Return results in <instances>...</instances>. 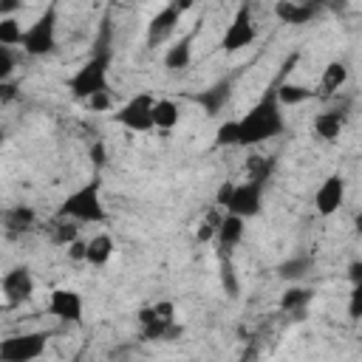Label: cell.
Returning <instances> with one entry per match:
<instances>
[{
	"label": "cell",
	"instance_id": "obj_6",
	"mask_svg": "<svg viewBox=\"0 0 362 362\" xmlns=\"http://www.w3.org/2000/svg\"><path fill=\"white\" fill-rule=\"evenodd\" d=\"M255 40H257V28L252 23V8H249V3H240L238 11H235V17H232V23L226 25V31L221 37V51H226V54L243 51Z\"/></svg>",
	"mask_w": 362,
	"mask_h": 362
},
{
	"label": "cell",
	"instance_id": "obj_28",
	"mask_svg": "<svg viewBox=\"0 0 362 362\" xmlns=\"http://www.w3.org/2000/svg\"><path fill=\"white\" fill-rule=\"evenodd\" d=\"M272 170H274V158L272 156H249L246 158V175L255 178V181H263L266 184V178L272 175Z\"/></svg>",
	"mask_w": 362,
	"mask_h": 362
},
{
	"label": "cell",
	"instance_id": "obj_35",
	"mask_svg": "<svg viewBox=\"0 0 362 362\" xmlns=\"http://www.w3.org/2000/svg\"><path fill=\"white\" fill-rule=\"evenodd\" d=\"M85 102H88V107H90V110L102 113V110H107V107H110V90H99V93L88 96Z\"/></svg>",
	"mask_w": 362,
	"mask_h": 362
},
{
	"label": "cell",
	"instance_id": "obj_40",
	"mask_svg": "<svg viewBox=\"0 0 362 362\" xmlns=\"http://www.w3.org/2000/svg\"><path fill=\"white\" fill-rule=\"evenodd\" d=\"M348 280H351V286H354V283H362V260H351V266H348Z\"/></svg>",
	"mask_w": 362,
	"mask_h": 362
},
{
	"label": "cell",
	"instance_id": "obj_31",
	"mask_svg": "<svg viewBox=\"0 0 362 362\" xmlns=\"http://www.w3.org/2000/svg\"><path fill=\"white\" fill-rule=\"evenodd\" d=\"M215 144H218V147L238 144V122H235V119H229V122H223V124L218 127V133H215Z\"/></svg>",
	"mask_w": 362,
	"mask_h": 362
},
{
	"label": "cell",
	"instance_id": "obj_30",
	"mask_svg": "<svg viewBox=\"0 0 362 362\" xmlns=\"http://www.w3.org/2000/svg\"><path fill=\"white\" fill-rule=\"evenodd\" d=\"M221 286H223V291H226L229 297H238V291H240V286H238V274H235V266H232L229 255L221 257Z\"/></svg>",
	"mask_w": 362,
	"mask_h": 362
},
{
	"label": "cell",
	"instance_id": "obj_36",
	"mask_svg": "<svg viewBox=\"0 0 362 362\" xmlns=\"http://www.w3.org/2000/svg\"><path fill=\"white\" fill-rule=\"evenodd\" d=\"M232 189H235V181H223V184L218 187V192H215V206L226 209V204H229V198H232Z\"/></svg>",
	"mask_w": 362,
	"mask_h": 362
},
{
	"label": "cell",
	"instance_id": "obj_37",
	"mask_svg": "<svg viewBox=\"0 0 362 362\" xmlns=\"http://www.w3.org/2000/svg\"><path fill=\"white\" fill-rule=\"evenodd\" d=\"M90 161H93V167H96V170H99V167H105L107 153H105V144H102V141H96V144L90 147Z\"/></svg>",
	"mask_w": 362,
	"mask_h": 362
},
{
	"label": "cell",
	"instance_id": "obj_24",
	"mask_svg": "<svg viewBox=\"0 0 362 362\" xmlns=\"http://www.w3.org/2000/svg\"><path fill=\"white\" fill-rule=\"evenodd\" d=\"M274 93H277V102H280V107H288V105H303V102L314 99V90H311V88H305V85H297V82H283V79L277 82Z\"/></svg>",
	"mask_w": 362,
	"mask_h": 362
},
{
	"label": "cell",
	"instance_id": "obj_7",
	"mask_svg": "<svg viewBox=\"0 0 362 362\" xmlns=\"http://www.w3.org/2000/svg\"><path fill=\"white\" fill-rule=\"evenodd\" d=\"M153 102L156 99L150 93H136L113 113V122L133 133H147V130H153Z\"/></svg>",
	"mask_w": 362,
	"mask_h": 362
},
{
	"label": "cell",
	"instance_id": "obj_9",
	"mask_svg": "<svg viewBox=\"0 0 362 362\" xmlns=\"http://www.w3.org/2000/svg\"><path fill=\"white\" fill-rule=\"evenodd\" d=\"M34 288H37V283H34V274H31L28 266H11V269L0 277V294H3V300H6L8 305H23V303H28V300L34 297Z\"/></svg>",
	"mask_w": 362,
	"mask_h": 362
},
{
	"label": "cell",
	"instance_id": "obj_22",
	"mask_svg": "<svg viewBox=\"0 0 362 362\" xmlns=\"http://www.w3.org/2000/svg\"><path fill=\"white\" fill-rule=\"evenodd\" d=\"M189 62H192V34L181 37V42L170 45L164 54V68H170V71H184V68H189Z\"/></svg>",
	"mask_w": 362,
	"mask_h": 362
},
{
	"label": "cell",
	"instance_id": "obj_3",
	"mask_svg": "<svg viewBox=\"0 0 362 362\" xmlns=\"http://www.w3.org/2000/svg\"><path fill=\"white\" fill-rule=\"evenodd\" d=\"M57 218H71L76 223H102L107 218L102 204V178L93 175L74 192H68L57 209Z\"/></svg>",
	"mask_w": 362,
	"mask_h": 362
},
{
	"label": "cell",
	"instance_id": "obj_26",
	"mask_svg": "<svg viewBox=\"0 0 362 362\" xmlns=\"http://www.w3.org/2000/svg\"><path fill=\"white\" fill-rule=\"evenodd\" d=\"M218 223H221V206L209 209V212L201 218V223L195 226V240H198V243H209V240H215Z\"/></svg>",
	"mask_w": 362,
	"mask_h": 362
},
{
	"label": "cell",
	"instance_id": "obj_19",
	"mask_svg": "<svg viewBox=\"0 0 362 362\" xmlns=\"http://www.w3.org/2000/svg\"><path fill=\"white\" fill-rule=\"evenodd\" d=\"M311 297H314V291L311 288H305V286H288L283 294H280V311H286V314H294V320H303V314H305V305L311 303Z\"/></svg>",
	"mask_w": 362,
	"mask_h": 362
},
{
	"label": "cell",
	"instance_id": "obj_15",
	"mask_svg": "<svg viewBox=\"0 0 362 362\" xmlns=\"http://www.w3.org/2000/svg\"><path fill=\"white\" fill-rule=\"evenodd\" d=\"M317 6L305 3V0H277L274 3V17L286 25H305L317 17Z\"/></svg>",
	"mask_w": 362,
	"mask_h": 362
},
{
	"label": "cell",
	"instance_id": "obj_8",
	"mask_svg": "<svg viewBox=\"0 0 362 362\" xmlns=\"http://www.w3.org/2000/svg\"><path fill=\"white\" fill-rule=\"evenodd\" d=\"M263 181H255V178H246L243 184H235V189H232V198H229V204H226V209L223 212H235V215H240V218H255V215H260V209H263Z\"/></svg>",
	"mask_w": 362,
	"mask_h": 362
},
{
	"label": "cell",
	"instance_id": "obj_21",
	"mask_svg": "<svg viewBox=\"0 0 362 362\" xmlns=\"http://www.w3.org/2000/svg\"><path fill=\"white\" fill-rule=\"evenodd\" d=\"M110 257H113V238L107 232H99L90 240H85V263H90V266H107Z\"/></svg>",
	"mask_w": 362,
	"mask_h": 362
},
{
	"label": "cell",
	"instance_id": "obj_42",
	"mask_svg": "<svg viewBox=\"0 0 362 362\" xmlns=\"http://www.w3.org/2000/svg\"><path fill=\"white\" fill-rule=\"evenodd\" d=\"M3 144H6V130L0 127V147H3Z\"/></svg>",
	"mask_w": 362,
	"mask_h": 362
},
{
	"label": "cell",
	"instance_id": "obj_11",
	"mask_svg": "<svg viewBox=\"0 0 362 362\" xmlns=\"http://www.w3.org/2000/svg\"><path fill=\"white\" fill-rule=\"evenodd\" d=\"M48 314L62 322H82V314H85L82 294L74 288H54L48 297Z\"/></svg>",
	"mask_w": 362,
	"mask_h": 362
},
{
	"label": "cell",
	"instance_id": "obj_16",
	"mask_svg": "<svg viewBox=\"0 0 362 362\" xmlns=\"http://www.w3.org/2000/svg\"><path fill=\"white\" fill-rule=\"evenodd\" d=\"M345 82H348V65L339 62V59H334V62H328V65L322 68V76H320V85H317L314 96L322 99V102H328V99H334V96L339 93V88H342Z\"/></svg>",
	"mask_w": 362,
	"mask_h": 362
},
{
	"label": "cell",
	"instance_id": "obj_10",
	"mask_svg": "<svg viewBox=\"0 0 362 362\" xmlns=\"http://www.w3.org/2000/svg\"><path fill=\"white\" fill-rule=\"evenodd\" d=\"M345 204V178L339 173H331L314 192V209L322 218H331Z\"/></svg>",
	"mask_w": 362,
	"mask_h": 362
},
{
	"label": "cell",
	"instance_id": "obj_23",
	"mask_svg": "<svg viewBox=\"0 0 362 362\" xmlns=\"http://www.w3.org/2000/svg\"><path fill=\"white\" fill-rule=\"evenodd\" d=\"M181 119V110L173 99H156L153 102V127L156 130H173Z\"/></svg>",
	"mask_w": 362,
	"mask_h": 362
},
{
	"label": "cell",
	"instance_id": "obj_33",
	"mask_svg": "<svg viewBox=\"0 0 362 362\" xmlns=\"http://www.w3.org/2000/svg\"><path fill=\"white\" fill-rule=\"evenodd\" d=\"M348 317L356 322L362 317V283L351 286V300H348Z\"/></svg>",
	"mask_w": 362,
	"mask_h": 362
},
{
	"label": "cell",
	"instance_id": "obj_27",
	"mask_svg": "<svg viewBox=\"0 0 362 362\" xmlns=\"http://www.w3.org/2000/svg\"><path fill=\"white\" fill-rule=\"evenodd\" d=\"M76 238H79L76 221H71V218H57V223L51 226V240H54L57 246H68V243L76 240Z\"/></svg>",
	"mask_w": 362,
	"mask_h": 362
},
{
	"label": "cell",
	"instance_id": "obj_25",
	"mask_svg": "<svg viewBox=\"0 0 362 362\" xmlns=\"http://www.w3.org/2000/svg\"><path fill=\"white\" fill-rule=\"evenodd\" d=\"M311 266H314V260L308 255H294V257H288V260H283L277 266V277H283L288 283H297L311 272Z\"/></svg>",
	"mask_w": 362,
	"mask_h": 362
},
{
	"label": "cell",
	"instance_id": "obj_14",
	"mask_svg": "<svg viewBox=\"0 0 362 362\" xmlns=\"http://www.w3.org/2000/svg\"><path fill=\"white\" fill-rule=\"evenodd\" d=\"M178 23H181V11L170 3V6H164L158 14H153V20L147 23V45L150 48H156L158 42H164L175 28H178Z\"/></svg>",
	"mask_w": 362,
	"mask_h": 362
},
{
	"label": "cell",
	"instance_id": "obj_38",
	"mask_svg": "<svg viewBox=\"0 0 362 362\" xmlns=\"http://www.w3.org/2000/svg\"><path fill=\"white\" fill-rule=\"evenodd\" d=\"M65 252H68V257L71 260H85V240H71L68 246H65Z\"/></svg>",
	"mask_w": 362,
	"mask_h": 362
},
{
	"label": "cell",
	"instance_id": "obj_41",
	"mask_svg": "<svg viewBox=\"0 0 362 362\" xmlns=\"http://www.w3.org/2000/svg\"><path fill=\"white\" fill-rule=\"evenodd\" d=\"M192 3H195V0H173V6H175L181 14H184V11H189V8H192Z\"/></svg>",
	"mask_w": 362,
	"mask_h": 362
},
{
	"label": "cell",
	"instance_id": "obj_32",
	"mask_svg": "<svg viewBox=\"0 0 362 362\" xmlns=\"http://www.w3.org/2000/svg\"><path fill=\"white\" fill-rule=\"evenodd\" d=\"M17 68V54L11 45H0V79H8Z\"/></svg>",
	"mask_w": 362,
	"mask_h": 362
},
{
	"label": "cell",
	"instance_id": "obj_29",
	"mask_svg": "<svg viewBox=\"0 0 362 362\" xmlns=\"http://www.w3.org/2000/svg\"><path fill=\"white\" fill-rule=\"evenodd\" d=\"M23 28L17 17H0V45H20Z\"/></svg>",
	"mask_w": 362,
	"mask_h": 362
},
{
	"label": "cell",
	"instance_id": "obj_13",
	"mask_svg": "<svg viewBox=\"0 0 362 362\" xmlns=\"http://www.w3.org/2000/svg\"><path fill=\"white\" fill-rule=\"evenodd\" d=\"M246 235V218L235 215V212H223L221 215V223H218V232H215V240H218V249H221V257H226Z\"/></svg>",
	"mask_w": 362,
	"mask_h": 362
},
{
	"label": "cell",
	"instance_id": "obj_20",
	"mask_svg": "<svg viewBox=\"0 0 362 362\" xmlns=\"http://www.w3.org/2000/svg\"><path fill=\"white\" fill-rule=\"evenodd\" d=\"M342 127H345V113H339V110H322L314 116V133L322 141H337Z\"/></svg>",
	"mask_w": 362,
	"mask_h": 362
},
{
	"label": "cell",
	"instance_id": "obj_17",
	"mask_svg": "<svg viewBox=\"0 0 362 362\" xmlns=\"http://www.w3.org/2000/svg\"><path fill=\"white\" fill-rule=\"evenodd\" d=\"M229 96H232V79H218L212 88H206L204 93H198L195 102L204 107L206 116H218V113L226 107Z\"/></svg>",
	"mask_w": 362,
	"mask_h": 362
},
{
	"label": "cell",
	"instance_id": "obj_2",
	"mask_svg": "<svg viewBox=\"0 0 362 362\" xmlns=\"http://www.w3.org/2000/svg\"><path fill=\"white\" fill-rule=\"evenodd\" d=\"M110 59H113V48L107 42V23L102 25V37L96 42V51L76 68V74L68 79V90L74 99H88L99 90H110L107 85V71H110Z\"/></svg>",
	"mask_w": 362,
	"mask_h": 362
},
{
	"label": "cell",
	"instance_id": "obj_4",
	"mask_svg": "<svg viewBox=\"0 0 362 362\" xmlns=\"http://www.w3.org/2000/svg\"><path fill=\"white\" fill-rule=\"evenodd\" d=\"M57 23H59V17H57V0H51L48 6H45V11L23 31V51L28 54V57H45V54H51L54 48H57Z\"/></svg>",
	"mask_w": 362,
	"mask_h": 362
},
{
	"label": "cell",
	"instance_id": "obj_1",
	"mask_svg": "<svg viewBox=\"0 0 362 362\" xmlns=\"http://www.w3.org/2000/svg\"><path fill=\"white\" fill-rule=\"evenodd\" d=\"M277 82L266 88V93L249 107V113L235 119L238 122V144L240 147H255V144H263V141H269V139L283 133L286 122H283V107H280L277 93H274Z\"/></svg>",
	"mask_w": 362,
	"mask_h": 362
},
{
	"label": "cell",
	"instance_id": "obj_18",
	"mask_svg": "<svg viewBox=\"0 0 362 362\" xmlns=\"http://www.w3.org/2000/svg\"><path fill=\"white\" fill-rule=\"evenodd\" d=\"M0 221H3V229H6V235L17 238V235H25V232H31V229H34L37 212H34L31 206H25V204H17V206L6 209V212L0 215Z\"/></svg>",
	"mask_w": 362,
	"mask_h": 362
},
{
	"label": "cell",
	"instance_id": "obj_39",
	"mask_svg": "<svg viewBox=\"0 0 362 362\" xmlns=\"http://www.w3.org/2000/svg\"><path fill=\"white\" fill-rule=\"evenodd\" d=\"M23 6V0H0V17H14V11Z\"/></svg>",
	"mask_w": 362,
	"mask_h": 362
},
{
	"label": "cell",
	"instance_id": "obj_34",
	"mask_svg": "<svg viewBox=\"0 0 362 362\" xmlns=\"http://www.w3.org/2000/svg\"><path fill=\"white\" fill-rule=\"evenodd\" d=\"M20 96V85L11 79H0V105H11Z\"/></svg>",
	"mask_w": 362,
	"mask_h": 362
},
{
	"label": "cell",
	"instance_id": "obj_5",
	"mask_svg": "<svg viewBox=\"0 0 362 362\" xmlns=\"http://www.w3.org/2000/svg\"><path fill=\"white\" fill-rule=\"evenodd\" d=\"M48 334L45 331H25L0 339V359L3 362H31L45 354Z\"/></svg>",
	"mask_w": 362,
	"mask_h": 362
},
{
	"label": "cell",
	"instance_id": "obj_12",
	"mask_svg": "<svg viewBox=\"0 0 362 362\" xmlns=\"http://www.w3.org/2000/svg\"><path fill=\"white\" fill-rule=\"evenodd\" d=\"M136 320H139L141 337L150 339V342H173V339L181 337V331H184V325H178V322H158V320L153 317V308H150V305H147V308H139Z\"/></svg>",
	"mask_w": 362,
	"mask_h": 362
}]
</instances>
